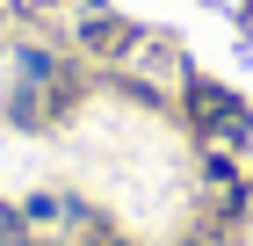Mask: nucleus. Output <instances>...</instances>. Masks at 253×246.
Returning <instances> with one entry per match:
<instances>
[{
  "instance_id": "obj_2",
  "label": "nucleus",
  "mask_w": 253,
  "mask_h": 246,
  "mask_svg": "<svg viewBox=\"0 0 253 246\" xmlns=\"http://www.w3.org/2000/svg\"><path fill=\"white\" fill-rule=\"evenodd\" d=\"M87 44H94V51H123V44H130V29H123V22H87Z\"/></svg>"
},
{
  "instance_id": "obj_1",
  "label": "nucleus",
  "mask_w": 253,
  "mask_h": 246,
  "mask_svg": "<svg viewBox=\"0 0 253 246\" xmlns=\"http://www.w3.org/2000/svg\"><path fill=\"white\" fill-rule=\"evenodd\" d=\"M195 109H203V123H210V131H246V116H239V101L232 95H210V87H203V95H195Z\"/></svg>"
}]
</instances>
